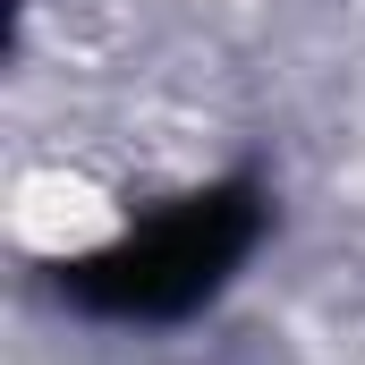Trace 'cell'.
I'll list each match as a JSON object with an SVG mask.
<instances>
[{
	"instance_id": "1",
	"label": "cell",
	"mask_w": 365,
	"mask_h": 365,
	"mask_svg": "<svg viewBox=\"0 0 365 365\" xmlns=\"http://www.w3.org/2000/svg\"><path fill=\"white\" fill-rule=\"evenodd\" d=\"M255 238H264L255 187H212V195L170 204L162 221H145L136 238L68 264L60 289L93 314H119V323H179L255 255Z\"/></svg>"
}]
</instances>
